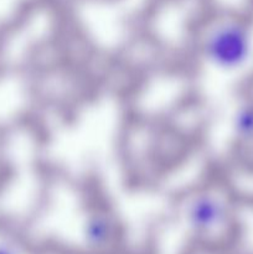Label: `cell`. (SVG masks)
I'll use <instances>...</instances> for the list:
<instances>
[{
	"label": "cell",
	"mask_w": 253,
	"mask_h": 254,
	"mask_svg": "<svg viewBox=\"0 0 253 254\" xmlns=\"http://www.w3.org/2000/svg\"><path fill=\"white\" fill-rule=\"evenodd\" d=\"M185 216L195 230L207 232L217 230L230 218L226 198L213 191H197L186 198Z\"/></svg>",
	"instance_id": "cell-2"
},
{
	"label": "cell",
	"mask_w": 253,
	"mask_h": 254,
	"mask_svg": "<svg viewBox=\"0 0 253 254\" xmlns=\"http://www.w3.org/2000/svg\"><path fill=\"white\" fill-rule=\"evenodd\" d=\"M233 135L243 145H253V102H246L236 109L232 118Z\"/></svg>",
	"instance_id": "cell-3"
},
{
	"label": "cell",
	"mask_w": 253,
	"mask_h": 254,
	"mask_svg": "<svg viewBox=\"0 0 253 254\" xmlns=\"http://www.w3.org/2000/svg\"><path fill=\"white\" fill-rule=\"evenodd\" d=\"M198 46L208 64L222 71H236L252 56V30L237 17H221L203 30Z\"/></svg>",
	"instance_id": "cell-1"
}]
</instances>
